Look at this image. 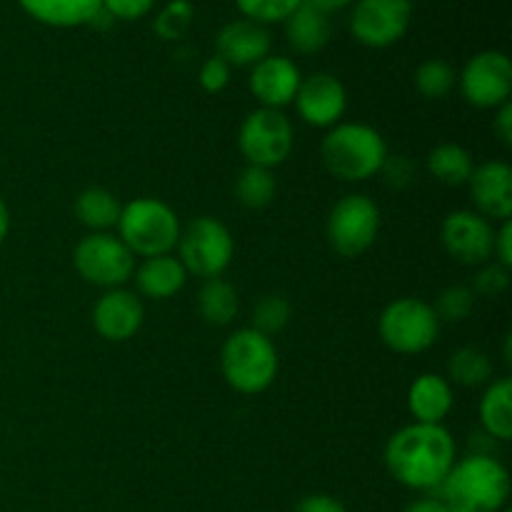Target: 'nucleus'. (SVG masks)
I'll return each instance as SVG.
<instances>
[{"mask_svg": "<svg viewBox=\"0 0 512 512\" xmlns=\"http://www.w3.org/2000/svg\"><path fill=\"white\" fill-rule=\"evenodd\" d=\"M458 463L455 438L443 425L410 423L385 445V468L400 485L433 493Z\"/></svg>", "mask_w": 512, "mask_h": 512, "instance_id": "1", "label": "nucleus"}, {"mask_svg": "<svg viewBox=\"0 0 512 512\" xmlns=\"http://www.w3.org/2000/svg\"><path fill=\"white\" fill-rule=\"evenodd\" d=\"M320 158L333 178L343 183H363L380 173L388 158V145L373 125L338 123L323 138Z\"/></svg>", "mask_w": 512, "mask_h": 512, "instance_id": "2", "label": "nucleus"}, {"mask_svg": "<svg viewBox=\"0 0 512 512\" xmlns=\"http://www.w3.org/2000/svg\"><path fill=\"white\" fill-rule=\"evenodd\" d=\"M438 493L463 512H500L510 498V475L493 455L470 453L453 465Z\"/></svg>", "mask_w": 512, "mask_h": 512, "instance_id": "3", "label": "nucleus"}, {"mask_svg": "<svg viewBox=\"0 0 512 512\" xmlns=\"http://www.w3.org/2000/svg\"><path fill=\"white\" fill-rule=\"evenodd\" d=\"M278 348L268 335L253 328H240L220 350V370L225 383L243 395H258L278 378Z\"/></svg>", "mask_w": 512, "mask_h": 512, "instance_id": "4", "label": "nucleus"}, {"mask_svg": "<svg viewBox=\"0 0 512 512\" xmlns=\"http://www.w3.org/2000/svg\"><path fill=\"white\" fill-rule=\"evenodd\" d=\"M118 238L140 258L168 255L178 245L180 220L168 203L158 198H135L123 205L118 218Z\"/></svg>", "mask_w": 512, "mask_h": 512, "instance_id": "5", "label": "nucleus"}, {"mask_svg": "<svg viewBox=\"0 0 512 512\" xmlns=\"http://www.w3.org/2000/svg\"><path fill=\"white\" fill-rule=\"evenodd\" d=\"M380 340L393 353L418 355L433 348L440 338V320L433 305L420 298H400L380 313Z\"/></svg>", "mask_w": 512, "mask_h": 512, "instance_id": "6", "label": "nucleus"}, {"mask_svg": "<svg viewBox=\"0 0 512 512\" xmlns=\"http://www.w3.org/2000/svg\"><path fill=\"white\" fill-rule=\"evenodd\" d=\"M175 248H178V260L188 270V275L193 273L203 280L220 278L233 263L235 253L230 230L210 215H200L193 223L185 225Z\"/></svg>", "mask_w": 512, "mask_h": 512, "instance_id": "7", "label": "nucleus"}, {"mask_svg": "<svg viewBox=\"0 0 512 512\" xmlns=\"http://www.w3.org/2000/svg\"><path fill=\"white\" fill-rule=\"evenodd\" d=\"M293 123L283 110L258 108L245 115L238 133V148L245 163L258 168H278L293 153Z\"/></svg>", "mask_w": 512, "mask_h": 512, "instance_id": "8", "label": "nucleus"}, {"mask_svg": "<svg viewBox=\"0 0 512 512\" xmlns=\"http://www.w3.org/2000/svg\"><path fill=\"white\" fill-rule=\"evenodd\" d=\"M328 243L340 258H358L380 233V208L368 195H345L328 215Z\"/></svg>", "mask_w": 512, "mask_h": 512, "instance_id": "9", "label": "nucleus"}, {"mask_svg": "<svg viewBox=\"0 0 512 512\" xmlns=\"http://www.w3.org/2000/svg\"><path fill=\"white\" fill-rule=\"evenodd\" d=\"M73 265L80 278L98 288H120L135 273V255L113 233H90L75 245Z\"/></svg>", "mask_w": 512, "mask_h": 512, "instance_id": "10", "label": "nucleus"}, {"mask_svg": "<svg viewBox=\"0 0 512 512\" xmlns=\"http://www.w3.org/2000/svg\"><path fill=\"white\" fill-rule=\"evenodd\" d=\"M413 23V0H355L350 33L365 48L395 45Z\"/></svg>", "mask_w": 512, "mask_h": 512, "instance_id": "11", "label": "nucleus"}, {"mask_svg": "<svg viewBox=\"0 0 512 512\" xmlns=\"http://www.w3.org/2000/svg\"><path fill=\"white\" fill-rule=\"evenodd\" d=\"M460 93L475 108H500L512 93V63L500 50H483L465 63Z\"/></svg>", "mask_w": 512, "mask_h": 512, "instance_id": "12", "label": "nucleus"}, {"mask_svg": "<svg viewBox=\"0 0 512 512\" xmlns=\"http://www.w3.org/2000/svg\"><path fill=\"white\" fill-rule=\"evenodd\" d=\"M445 253L463 265H485L493 258L495 228L475 210H455L440 228Z\"/></svg>", "mask_w": 512, "mask_h": 512, "instance_id": "13", "label": "nucleus"}, {"mask_svg": "<svg viewBox=\"0 0 512 512\" xmlns=\"http://www.w3.org/2000/svg\"><path fill=\"white\" fill-rule=\"evenodd\" d=\"M295 110L313 128H333L340 123L348 108L345 85L330 73H313L300 80L295 93Z\"/></svg>", "mask_w": 512, "mask_h": 512, "instance_id": "14", "label": "nucleus"}, {"mask_svg": "<svg viewBox=\"0 0 512 512\" xmlns=\"http://www.w3.org/2000/svg\"><path fill=\"white\" fill-rule=\"evenodd\" d=\"M145 318L143 303L135 293L123 288L105 290L93 305V328L108 343H125L140 330Z\"/></svg>", "mask_w": 512, "mask_h": 512, "instance_id": "15", "label": "nucleus"}, {"mask_svg": "<svg viewBox=\"0 0 512 512\" xmlns=\"http://www.w3.org/2000/svg\"><path fill=\"white\" fill-rule=\"evenodd\" d=\"M475 213L488 220H510L512 215V168L503 160L475 165L468 180Z\"/></svg>", "mask_w": 512, "mask_h": 512, "instance_id": "16", "label": "nucleus"}, {"mask_svg": "<svg viewBox=\"0 0 512 512\" xmlns=\"http://www.w3.org/2000/svg\"><path fill=\"white\" fill-rule=\"evenodd\" d=\"M300 68L285 55H268L260 63L253 65L250 73V93L255 95L263 108L280 110L295 100V93L300 88Z\"/></svg>", "mask_w": 512, "mask_h": 512, "instance_id": "17", "label": "nucleus"}, {"mask_svg": "<svg viewBox=\"0 0 512 512\" xmlns=\"http://www.w3.org/2000/svg\"><path fill=\"white\" fill-rule=\"evenodd\" d=\"M218 58H223L230 68H253L263 58L270 55V33L265 25L253 20H233L223 25V30L215 38Z\"/></svg>", "mask_w": 512, "mask_h": 512, "instance_id": "18", "label": "nucleus"}, {"mask_svg": "<svg viewBox=\"0 0 512 512\" xmlns=\"http://www.w3.org/2000/svg\"><path fill=\"white\" fill-rule=\"evenodd\" d=\"M453 405V385L443 375L423 373L420 378H415V383L408 390V410L413 413L415 423L443 425Z\"/></svg>", "mask_w": 512, "mask_h": 512, "instance_id": "19", "label": "nucleus"}, {"mask_svg": "<svg viewBox=\"0 0 512 512\" xmlns=\"http://www.w3.org/2000/svg\"><path fill=\"white\" fill-rule=\"evenodd\" d=\"M25 15L50 28H80L93 25L103 10V0H18Z\"/></svg>", "mask_w": 512, "mask_h": 512, "instance_id": "20", "label": "nucleus"}, {"mask_svg": "<svg viewBox=\"0 0 512 512\" xmlns=\"http://www.w3.org/2000/svg\"><path fill=\"white\" fill-rule=\"evenodd\" d=\"M185 280H188V270L183 268L178 258H173V253L145 258L140 268L135 270V285L145 298L153 300L178 295L185 288Z\"/></svg>", "mask_w": 512, "mask_h": 512, "instance_id": "21", "label": "nucleus"}, {"mask_svg": "<svg viewBox=\"0 0 512 512\" xmlns=\"http://www.w3.org/2000/svg\"><path fill=\"white\" fill-rule=\"evenodd\" d=\"M283 25L290 48L298 50V53L303 55H313L318 53V50H323L325 45H328L330 35H333L328 15H325L323 10L308 5L305 0Z\"/></svg>", "mask_w": 512, "mask_h": 512, "instance_id": "22", "label": "nucleus"}, {"mask_svg": "<svg viewBox=\"0 0 512 512\" xmlns=\"http://www.w3.org/2000/svg\"><path fill=\"white\" fill-rule=\"evenodd\" d=\"M480 428L498 443L512 438V380L500 378L488 385L480 400Z\"/></svg>", "mask_w": 512, "mask_h": 512, "instance_id": "23", "label": "nucleus"}, {"mask_svg": "<svg viewBox=\"0 0 512 512\" xmlns=\"http://www.w3.org/2000/svg\"><path fill=\"white\" fill-rule=\"evenodd\" d=\"M120 210H123V205L105 188H85L73 203L75 218L90 233H108L110 228H115L120 218Z\"/></svg>", "mask_w": 512, "mask_h": 512, "instance_id": "24", "label": "nucleus"}, {"mask_svg": "<svg viewBox=\"0 0 512 512\" xmlns=\"http://www.w3.org/2000/svg\"><path fill=\"white\" fill-rule=\"evenodd\" d=\"M428 173L433 175L438 183L450 185V188H458V185H465L473 175L475 163L473 155L458 143H440L435 145L428 153Z\"/></svg>", "mask_w": 512, "mask_h": 512, "instance_id": "25", "label": "nucleus"}, {"mask_svg": "<svg viewBox=\"0 0 512 512\" xmlns=\"http://www.w3.org/2000/svg\"><path fill=\"white\" fill-rule=\"evenodd\" d=\"M240 308L238 290L223 278H210L205 280L203 288L198 293V310L200 318L215 328H225L235 320Z\"/></svg>", "mask_w": 512, "mask_h": 512, "instance_id": "26", "label": "nucleus"}, {"mask_svg": "<svg viewBox=\"0 0 512 512\" xmlns=\"http://www.w3.org/2000/svg\"><path fill=\"white\" fill-rule=\"evenodd\" d=\"M275 193H278V183H275L273 173L268 168L245 165L240 170L238 180H235V198L248 210L268 208L275 200Z\"/></svg>", "mask_w": 512, "mask_h": 512, "instance_id": "27", "label": "nucleus"}, {"mask_svg": "<svg viewBox=\"0 0 512 512\" xmlns=\"http://www.w3.org/2000/svg\"><path fill=\"white\" fill-rule=\"evenodd\" d=\"M493 375V363H490L488 353L475 345H465V348L455 350L448 360V378L453 383L463 385V388H478L485 385Z\"/></svg>", "mask_w": 512, "mask_h": 512, "instance_id": "28", "label": "nucleus"}, {"mask_svg": "<svg viewBox=\"0 0 512 512\" xmlns=\"http://www.w3.org/2000/svg\"><path fill=\"white\" fill-rule=\"evenodd\" d=\"M458 83V75H455L453 65L448 60L430 58L423 60L415 70V88L423 98L428 100H440L450 93Z\"/></svg>", "mask_w": 512, "mask_h": 512, "instance_id": "29", "label": "nucleus"}, {"mask_svg": "<svg viewBox=\"0 0 512 512\" xmlns=\"http://www.w3.org/2000/svg\"><path fill=\"white\" fill-rule=\"evenodd\" d=\"M193 3L190 0H170L158 15H155L153 30L160 40H180L188 33L193 23Z\"/></svg>", "mask_w": 512, "mask_h": 512, "instance_id": "30", "label": "nucleus"}, {"mask_svg": "<svg viewBox=\"0 0 512 512\" xmlns=\"http://www.w3.org/2000/svg\"><path fill=\"white\" fill-rule=\"evenodd\" d=\"M475 298H478V295H475L473 288H468V285H450V288H445L443 293L438 295L433 310L435 315H438L440 323H463L470 315V310H473Z\"/></svg>", "mask_w": 512, "mask_h": 512, "instance_id": "31", "label": "nucleus"}, {"mask_svg": "<svg viewBox=\"0 0 512 512\" xmlns=\"http://www.w3.org/2000/svg\"><path fill=\"white\" fill-rule=\"evenodd\" d=\"M245 20H253L258 25L285 23L295 10L303 5V0H235Z\"/></svg>", "mask_w": 512, "mask_h": 512, "instance_id": "32", "label": "nucleus"}, {"mask_svg": "<svg viewBox=\"0 0 512 512\" xmlns=\"http://www.w3.org/2000/svg\"><path fill=\"white\" fill-rule=\"evenodd\" d=\"M290 320V303L283 295H263L253 310V325L250 328L258 330L263 335H275L288 325Z\"/></svg>", "mask_w": 512, "mask_h": 512, "instance_id": "33", "label": "nucleus"}, {"mask_svg": "<svg viewBox=\"0 0 512 512\" xmlns=\"http://www.w3.org/2000/svg\"><path fill=\"white\" fill-rule=\"evenodd\" d=\"M510 285V270L503 268L493 260V263H485L480 268V273L475 275L473 293L480 295V298H498L508 290Z\"/></svg>", "mask_w": 512, "mask_h": 512, "instance_id": "34", "label": "nucleus"}, {"mask_svg": "<svg viewBox=\"0 0 512 512\" xmlns=\"http://www.w3.org/2000/svg\"><path fill=\"white\" fill-rule=\"evenodd\" d=\"M385 185L393 190H408L415 183V163L405 155H388L380 168Z\"/></svg>", "mask_w": 512, "mask_h": 512, "instance_id": "35", "label": "nucleus"}, {"mask_svg": "<svg viewBox=\"0 0 512 512\" xmlns=\"http://www.w3.org/2000/svg\"><path fill=\"white\" fill-rule=\"evenodd\" d=\"M198 80H200V88H203L205 93H213V95L223 93L230 83V65L225 63L223 58H218V55H213V58H208L203 65H200Z\"/></svg>", "mask_w": 512, "mask_h": 512, "instance_id": "36", "label": "nucleus"}, {"mask_svg": "<svg viewBox=\"0 0 512 512\" xmlns=\"http://www.w3.org/2000/svg\"><path fill=\"white\" fill-rule=\"evenodd\" d=\"M155 0H103V10L110 18L140 20L153 10Z\"/></svg>", "mask_w": 512, "mask_h": 512, "instance_id": "37", "label": "nucleus"}, {"mask_svg": "<svg viewBox=\"0 0 512 512\" xmlns=\"http://www.w3.org/2000/svg\"><path fill=\"white\" fill-rule=\"evenodd\" d=\"M403 512H463L455 503H450L448 498L433 490V493H425L423 498L413 500V503L405 505Z\"/></svg>", "mask_w": 512, "mask_h": 512, "instance_id": "38", "label": "nucleus"}, {"mask_svg": "<svg viewBox=\"0 0 512 512\" xmlns=\"http://www.w3.org/2000/svg\"><path fill=\"white\" fill-rule=\"evenodd\" d=\"M295 512H348L345 505L340 503L338 498L325 493H315V495H305L298 505H295Z\"/></svg>", "mask_w": 512, "mask_h": 512, "instance_id": "39", "label": "nucleus"}, {"mask_svg": "<svg viewBox=\"0 0 512 512\" xmlns=\"http://www.w3.org/2000/svg\"><path fill=\"white\" fill-rule=\"evenodd\" d=\"M495 263L503 265V268H512V223L510 220H503L500 230H495Z\"/></svg>", "mask_w": 512, "mask_h": 512, "instance_id": "40", "label": "nucleus"}, {"mask_svg": "<svg viewBox=\"0 0 512 512\" xmlns=\"http://www.w3.org/2000/svg\"><path fill=\"white\" fill-rule=\"evenodd\" d=\"M493 130H495V135H498V138H500V143L512 145V105H510V100L498 108V115H495Z\"/></svg>", "mask_w": 512, "mask_h": 512, "instance_id": "41", "label": "nucleus"}, {"mask_svg": "<svg viewBox=\"0 0 512 512\" xmlns=\"http://www.w3.org/2000/svg\"><path fill=\"white\" fill-rule=\"evenodd\" d=\"M305 3L313 5V8H318V10H323L325 15H330V13H338V10L348 8V5H353L355 0H305Z\"/></svg>", "mask_w": 512, "mask_h": 512, "instance_id": "42", "label": "nucleus"}, {"mask_svg": "<svg viewBox=\"0 0 512 512\" xmlns=\"http://www.w3.org/2000/svg\"><path fill=\"white\" fill-rule=\"evenodd\" d=\"M8 233H10V210L8 205H5V200L0 198V245L5 243Z\"/></svg>", "mask_w": 512, "mask_h": 512, "instance_id": "43", "label": "nucleus"}]
</instances>
